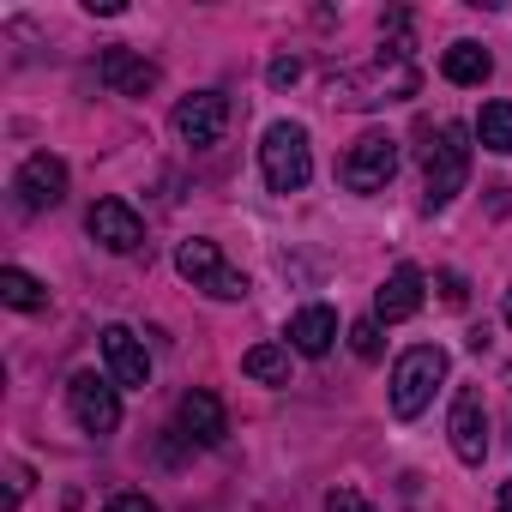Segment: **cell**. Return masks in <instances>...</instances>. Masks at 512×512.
<instances>
[{
  "label": "cell",
  "mask_w": 512,
  "mask_h": 512,
  "mask_svg": "<svg viewBox=\"0 0 512 512\" xmlns=\"http://www.w3.org/2000/svg\"><path fill=\"white\" fill-rule=\"evenodd\" d=\"M440 73H446L452 85H482V79L494 73V55H488L482 43H452V49L440 55Z\"/></svg>",
  "instance_id": "2e32d148"
},
{
  "label": "cell",
  "mask_w": 512,
  "mask_h": 512,
  "mask_svg": "<svg viewBox=\"0 0 512 512\" xmlns=\"http://www.w3.org/2000/svg\"><path fill=\"white\" fill-rule=\"evenodd\" d=\"M103 512H157V506H151L145 494H115V500H109Z\"/></svg>",
  "instance_id": "d4e9b609"
},
{
  "label": "cell",
  "mask_w": 512,
  "mask_h": 512,
  "mask_svg": "<svg viewBox=\"0 0 512 512\" xmlns=\"http://www.w3.org/2000/svg\"><path fill=\"white\" fill-rule=\"evenodd\" d=\"M326 512H374V500L356 494V488H332V494H326Z\"/></svg>",
  "instance_id": "7402d4cb"
},
{
  "label": "cell",
  "mask_w": 512,
  "mask_h": 512,
  "mask_svg": "<svg viewBox=\"0 0 512 512\" xmlns=\"http://www.w3.org/2000/svg\"><path fill=\"white\" fill-rule=\"evenodd\" d=\"M446 434H452V452H458L464 464H482V458H488V410H482V392H476V386H464V392L452 398Z\"/></svg>",
  "instance_id": "30bf717a"
},
{
  "label": "cell",
  "mask_w": 512,
  "mask_h": 512,
  "mask_svg": "<svg viewBox=\"0 0 512 512\" xmlns=\"http://www.w3.org/2000/svg\"><path fill=\"white\" fill-rule=\"evenodd\" d=\"M464 175H470V127H458V121L428 127V145H422V199H428V211L452 205L464 193Z\"/></svg>",
  "instance_id": "6da1fadb"
},
{
  "label": "cell",
  "mask_w": 512,
  "mask_h": 512,
  "mask_svg": "<svg viewBox=\"0 0 512 512\" xmlns=\"http://www.w3.org/2000/svg\"><path fill=\"white\" fill-rule=\"evenodd\" d=\"M392 175H398V139L392 133H362L338 163V181L350 193H380Z\"/></svg>",
  "instance_id": "5b68a950"
},
{
  "label": "cell",
  "mask_w": 512,
  "mask_h": 512,
  "mask_svg": "<svg viewBox=\"0 0 512 512\" xmlns=\"http://www.w3.org/2000/svg\"><path fill=\"white\" fill-rule=\"evenodd\" d=\"M440 380H446V350H440V344L404 350L398 368H392V416H398V422H416V416L428 410V398H434Z\"/></svg>",
  "instance_id": "3957f363"
},
{
  "label": "cell",
  "mask_w": 512,
  "mask_h": 512,
  "mask_svg": "<svg viewBox=\"0 0 512 512\" xmlns=\"http://www.w3.org/2000/svg\"><path fill=\"white\" fill-rule=\"evenodd\" d=\"M0 302H7V308H19V314H37V308H49V290H43L31 272L7 266V272H0Z\"/></svg>",
  "instance_id": "d6986e66"
},
{
  "label": "cell",
  "mask_w": 512,
  "mask_h": 512,
  "mask_svg": "<svg viewBox=\"0 0 512 512\" xmlns=\"http://www.w3.org/2000/svg\"><path fill=\"white\" fill-rule=\"evenodd\" d=\"M440 296H446L452 308H464V296H470V290H464V278H458V272H440Z\"/></svg>",
  "instance_id": "cb8c5ba5"
},
{
  "label": "cell",
  "mask_w": 512,
  "mask_h": 512,
  "mask_svg": "<svg viewBox=\"0 0 512 512\" xmlns=\"http://www.w3.org/2000/svg\"><path fill=\"white\" fill-rule=\"evenodd\" d=\"M7 476H13V488H7V512H19V500H25V488H31V470H25V464H13Z\"/></svg>",
  "instance_id": "603a6c76"
},
{
  "label": "cell",
  "mask_w": 512,
  "mask_h": 512,
  "mask_svg": "<svg viewBox=\"0 0 512 512\" xmlns=\"http://www.w3.org/2000/svg\"><path fill=\"white\" fill-rule=\"evenodd\" d=\"M223 127H229V97L223 91H193V97L175 103V133L187 145H217Z\"/></svg>",
  "instance_id": "52a82bcc"
},
{
  "label": "cell",
  "mask_w": 512,
  "mask_h": 512,
  "mask_svg": "<svg viewBox=\"0 0 512 512\" xmlns=\"http://www.w3.org/2000/svg\"><path fill=\"white\" fill-rule=\"evenodd\" d=\"M175 422H181V434L193 440V446H217L223 434H229V416H223V404H217V392H187L181 398V410H175Z\"/></svg>",
  "instance_id": "5bb4252c"
},
{
  "label": "cell",
  "mask_w": 512,
  "mask_h": 512,
  "mask_svg": "<svg viewBox=\"0 0 512 512\" xmlns=\"http://www.w3.org/2000/svg\"><path fill=\"white\" fill-rule=\"evenodd\" d=\"M332 338H338V314L332 308H302L296 320H290V350H302V356H326L332 350Z\"/></svg>",
  "instance_id": "9a60e30c"
},
{
  "label": "cell",
  "mask_w": 512,
  "mask_h": 512,
  "mask_svg": "<svg viewBox=\"0 0 512 512\" xmlns=\"http://www.w3.org/2000/svg\"><path fill=\"white\" fill-rule=\"evenodd\" d=\"M350 350H356L362 362H374V356H380V320H356V326H350Z\"/></svg>",
  "instance_id": "ffe728a7"
},
{
  "label": "cell",
  "mask_w": 512,
  "mask_h": 512,
  "mask_svg": "<svg viewBox=\"0 0 512 512\" xmlns=\"http://www.w3.org/2000/svg\"><path fill=\"white\" fill-rule=\"evenodd\" d=\"M296 79H302V61H296V55H278V61L266 67V85H272V91H290Z\"/></svg>",
  "instance_id": "44dd1931"
},
{
  "label": "cell",
  "mask_w": 512,
  "mask_h": 512,
  "mask_svg": "<svg viewBox=\"0 0 512 512\" xmlns=\"http://www.w3.org/2000/svg\"><path fill=\"white\" fill-rule=\"evenodd\" d=\"M13 193H19V205H25V211H55V205L67 199V163H61V157H49V151L25 157V169H19Z\"/></svg>",
  "instance_id": "ba28073f"
},
{
  "label": "cell",
  "mask_w": 512,
  "mask_h": 512,
  "mask_svg": "<svg viewBox=\"0 0 512 512\" xmlns=\"http://www.w3.org/2000/svg\"><path fill=\"white\" fill-rule=\"evenodd\" d=\"M260 169L272 193H302L314 175V151H308V127L302 121H272L260 139Z\"/></svg>",
  "instance_id": "7a4b0ae2"
},
{
  "label": "cell",
  "mask_w": 512,
  "mask_h": 512,
  "mask_svg": "<svg viewBox=\"0 0 512 512\" xmlns=\"http://www.w3.org/2000/svg\"><path fill=\"white\" fill-rule=\"evenodd\" d=\"M103 362L115 386H151V356L127 326H103Z\"/></svg>",
  "instance_id": "8fae6325"
},
{
  "label": "cell",
  "mask_w": 512,
  "mask_h": 512,
  "mask_svg": "<svg viewBox=\"0 0 512 512\" xmlns=\"http://www.w3.org/2000/svg\"><path fill=\"white\" fill-rule=\"evenodd\" d=\"M85 229H91V241L109 247V253H133V247H145V223H139V211H133L127 199H97L91 217H85Z\"/></svg>",
  "instance_id": "9c48e42d"
},
{
  "label": "cell",
  "mask_w": 512,
  "mask_h": 512,
  "mask_svg": "<svg viewBox=\"0 0 512 512\" xmlns=\"http://www.w3.org/2000/svg\"><path fill=\"white\" fill-rule=\"evenodd\" d=\"M500 512H512V482H500Z\"/></svg>",
  "instance_id": "484cf974"
},
{
  "label": "cell",
  "mask_w": 512,
  "mask_h": 512,
  "mask_svg": "<svg viewBox=\"0 0 512 512\" xmlns=\"http://www.w3.org/2000/svg\"><path fill=\"white\" fill-rule=\"evenodd\" d=\"M241 374L260 380V386H284V380H290V350H284V344H253V350L241 356Z\"/></svg>",
  "instance_id": "e0dca14e"
},
{
  "label": "cell",
  "mask_w": 512,
  "mask_h": 512,
  "mask_svg": "<svg viewBox=\"0 0 512 512\" xmlns=\"http://www.w3.org/2000/svg\"><path fill=\"white\" fill-rule=\"evenodd\" d=\"M422 290H428V278H422L416 266H392V278H386L380 296H374V320H380V326L410 320V314L422 308Z\"/></svg>",
  "instance_id": "7c38bea8"
},
{
  "label": "cell",
  "mask_w": 512,
  "mask_h": 512,
  "mask_svg": "<svg viewBox=\"0 0 512 512\" xmlns=\"http://www.w3.org/2000/svg\"><path fill=\"white\" fill-rule=\"evenodd\" d=\"M506 326H512V296H506Z\"/></svg>",
  "instance_id": "4316f807"
},
{
  "label": "cell",
  "mask_w": 512,
  "mask_h": 512,
  "mask_svg": "<svg viewBox=\"0 0 512 512\" xmlns=\"http://www.w3.org/2000/svg\"><path fill=\"white\" fill-rule=\"evenodd\" d=\"M476 139H482V151L512 157V103H482V115H476Z\"/></svg>",
  "instance_id": "ac0fdd59"
},
{
  "label": "cell",
  "mask_w": 512,
  "mask_h": 512,
  "mask_svg": "<svg viewBox=\"0 0 512 512\" xmlns=\"http://www.w3.org/2000/svg\"><path fill=\"white\" fill-rule=\"evenodd\" d=\"M67 404H73V422H79L85 434H115V428H121V392H115V380H103V374H73Z\"/></svg>",
  "instance_id": "8992f818"
},
{
  "label": "cell",
  "mask_w": 512,
  "mask_h": 512,
  "mask_svg": "<svg viewBox=\"0 0 512 512\" xmlns=\"http://www.w3.org/2000/svg\"><path fill=\"white\" fill-rule=\"evenodd\" d=\"M175 272H181L193 290L217 296V302H241V296H247V278L223 266L217 241H205V235H193V241H181V247H175Z\"/></svg>",
  "instance_id": "277c9868"
},
{
  "label": "cell",
  "mask_w": 512,
  "mask_h": 512,
  "mask_svg": "<svg viewBox=\"0 0 512 512\" xmlns=\"http://www.w3.org/2000/svg\"><path fill=\"white\" fill-rule=\"evenodd\" d=\"M97 79H103L115 97H145V91H157V67H151V61H139L133 49H103Z\"/></svg>",
  "instance_id": "4fadbf2b"
}]
</instances>
